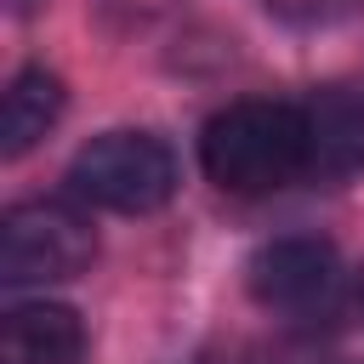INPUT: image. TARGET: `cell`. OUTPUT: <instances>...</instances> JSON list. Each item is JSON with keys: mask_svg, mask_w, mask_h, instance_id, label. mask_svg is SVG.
Listing matches in <instances>:
<instances>
[{"mask_svg": "<svg viewBox=\"0 0 364 364\" xmlns=\"http://www.w3.org/2000/svg\"><path fill=\"white\" fill-rule=\"evenodd\" d=\"M171 6H176V0H97V17H102L108 34H136V28L159 23Z\"/></svg>", "mask_w": 364, "mask_h": 364, "instance_id": "obj_9", "label": "cell"}, {"mask_svg": "<svg viewBox=\"0 0 364 364\" xmlns=\"http://www.w3.org/2000/svg\"><path fill=\"white\" fill-rule=\"evenodd\" d=\"M63 102H68L63 74H51L46 63L17 68L11 85H6V97H0V154H6V159H23V154L63 119Z\"/></svg>", "mask_w": 364, "mask_h": 364, "instance_id": "obj_7", "label": "cell"}, {"mask_svg": "<svg viewBox=\"0 0 364 364\" xmlns=\"http://www.w3.org/2000/svg\"><path fill=\"white\" fill-rule=\"evenodd\" d=\"M199 165L222 193H279L296 176H307V119L301 102L245 97L210 114L199 136Z\"/></svg>", "mask_w": 364, "mask_h": 364, "instance_id": "obj_1", "label": "cell"}, {"mask_svg": "<svg viewBox=\"0 0 364 364\" xmlns=\"http://www.w3.org/2000/svg\"><path fill=\"white\" fill-rule=\"evenodd\" d=\"M68 188L85 205L148 216L176 193V154L154 131H102L68 159Z\"/></svg>", "mask_w": 364, "mask_h": 364, "instance_id": "obj_2", "label": "cell"}, {"mask_svg": "<svg viewBox=\"0 0 364 364\" xmlns=\"http://www.w3.org/2000/svg\"><path fill=\"white\" fill-rule=\"evenodd\" d=\"M245 284H250V296L267 313L307 318V313H318V307L336 301V290H341V256H336V245H324L313 233H290V239H273V245H262L250 256Z\"/></svg>", "mask_w": 364, "mask_h": 364, "instance_id": "obj_4", "label": "cell"}, {"mask_svg": "<svg viewBox=\"0 0 364 364\" xmlns=\"http://www.w3.org/2000/svg\"><path fill=\"white\" fill-rule=\"evenodd\" d=\"M97 262V228L68 199H23L0 216V279L6 284H57L80 279Z\"/></svg>", "mask_w": 364, "mask_h": 364, "instance_id": "obj_3", "label": "cell"}, {"mask_svg": "<svg viewBox=\"0 0 364 364\" xmlns=\"http://www.w3.org/2000/svg\"><path fill=\"white\" fill-rule=\"evenodd\" d=\"M262 6L290 28H336L364 17V0H262Z\"/></svg>", "mask_w": 364, "mask_h": 364, "instance_id": "obj_8", "label": "cell"}, {"mask_svg": "<svg viewBox=\"0 0 364 364\" xmlns=\"http://www.w3.org/2000/svg\"><path fill=\"white\" fill-rule=\"evenodd\" d=\"M358 301H364V279H358Z\"/></svg>", "mask_w": 364, "mask_h": 364, "instance_id": "obj_10", "label": "cell"}, {"mask_svg": "<svg viewBox=\"0 0 364 364\" xmlns=\"http://www.w3.org/2000/svg\"><path fill=\"white\" fill-rule=\"evenodd\" d=\"M307 119V176L347 182L364 171V97L347 85H324L301 102Z\"/></svg>", "mask_w": 364, "mask_h": 364, "instance_id": "obj_5", "label": "cell"}, {"mask_svg": "<svg viewBox=\"0 0 364 364\" xmlns=\"http://www.w3.org/2000/svg\"><path fill=\"white\" fill-rule=\"evenodd\" d=\"M85 353V324L63 301H23L6 313L0 336V364H80Z\"/></svg>", "mask_w": 364, "mask_h": 364, "instance_id": "obj_6", "label": "cell"}]
</instances>
